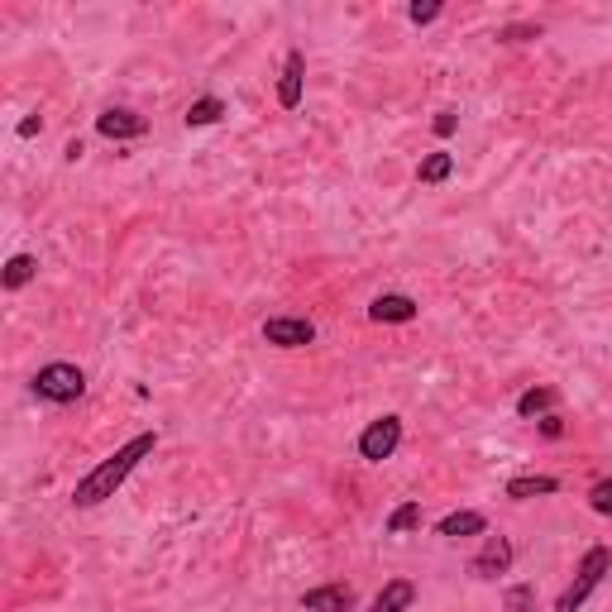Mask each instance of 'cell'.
Returning <instances> with one entry per match:
<instances>
[{
    "label": "cell",
    "mask_w": 612,
    "mask_h": 612,
    "mask_svg": "<svg viewBox=\"0 0 612 612\" xmlns=\"http://www.w3.org/2000/svg\"><path fill=\"white\" fill-rule=\"evenodd\" d=\"M220 115H225V101H220V96H201V101L187 106L182 120H187V130H201V125H216Z\"/></svg>",
    "instance_id": "e0dca14e"
},
{
    "label": "cell",
    "mask_w": 612,
    "mask_h": 612,
    "mask_svg": "<svg viewBox=\"0 0 612 612\" xmlns=\"http://www.w3.org/2000/svg\"><path fill=\"white\" fill-rule=\"evenodd\" d=\"M416 526H421V503H402V507H393V517L383 522V531L402 536V531H416Z\"/></svg>",
    "instance_id": "ac0fdd59"
},
{
    "label": "cell",
    "mask_w": 612,
    "mask_h": 612,
    "mask_svg": "<svg viewBox=\"0 0 612 612\" xmlns=\"http://www.w3.org/2000/svg\"><path fill=\"white\" fill-rule=\"evenodd\" d=\"M34 397L39 402H53V407H67V402H77V397L87 393V373L77 369V364H44V369L34 373Z\"/></svg>",
    "instance_id": "3957f363"
},
{
    "label": "cell",
    "mask_w": 612,
    "mask_h": 612,
    "mask_svg": "<svg viewBox=\"0 0 612 612\" xmlns=\"http://www.w3.org/2000/svg\"><path fill=\"white\" fill-rule=\"evenodd\" d=\"M589 507L598 512V517H612V479H598L589 488Z\"/></svg>",
    "instance_id": "ffe728a7"
},
{
    "label": "cell",
    "mask_w": 612,
    "mask_h": 612,
    "mask_svg": "<svg viewBox=\"0 0 612 612\" xmlns=\"http://www.w3.org/2000/svg\"><path fill=\"white\" fill-rule=\"evenodd\" d=\"M612 574V550L608 546H593L584 550V560H579V569H574V584H569L565 593H560V603H555V612H579L584 603H589V593L603 584Z\"/></svg>",
    "instance_id": "7a4b0ae2"
},
{
    "label": "cell",
    "mask_w": 612,
    "mask_h": 612,
    "mask_svg": "<svg viewBox=\"0 0 612 612\" xmlns=\"http://www.w3.org/2000/svg\"><path fill=\"white\" fill-rule=\"evenodd\" d=\"M263 340L278 345V350H302V345L316 340V321H306V316H268L263 321Z\"/></svg>",
    "instance_id": "5b68a950"
},
{
    "label": "cell",
    "mask_w": 612,
    "mask_h": 612,
    "mask_svg": "<svg viewBox=\"0 0 612 612\" xmlns=\"http://www.w3.org/2000/svg\"><path fill=\"white\" fill-rule=\"evenodd\" d=\"M397 445H402V416H378L369 421L364 431H359V459H369V464H383V459L397 455Z\"/></svg>",
    "instance_id": "277c9868"
},
{
    "label": "cell",
    "mask_w": 612,
    "mask_h": 612,
    "mask_svg": "<svg viewBox=\"0 0 612 612\" xmlns=\"http://www.w3.org/2000/svg\"><path fill=\"white\" fill-rule=\"evenodd\" d=\"M450 173H455V153L436 149V153H426V158H421V168H416V182H421V187H436V182H445Z\"/></svg>",
    "instance_id": "5bb4252c"
},
{
    "label": "cell",
    "mask_w": 612,
    "mask_h": 612,
    "mask_svg": "<svg viewBox=\"0 0 612 612\" xmlns=\"http://www.w3.org/2000/svg\"><path fill=\"white\" fill-rule=\"evenodd\" d=\"M507 612H536V589L531 584H512L507 589Z\"/></svg>",
    "instance_id": "d6986e66"
},
{
    "label": "cell",
    "mask_w": 612,
    "mask_h": 612,
    "mask_svg": "<svg viewBox=\"0 0 612 612\" xmlns=\"http://www.w3.org/2000/svg\"><path fill=\"white\" fill-rule=\"evenodd\" d=\"M512 569V541L507 536H483V550L469 560V574L474 579H498Z\"/></svg>",
    "instance_id": "8992f818"
},
{
    "label": "cell",
    "mask_w": 612,
    "mask_h": 612,
    "mask_svg": "<svg viewBox=\"0 0 612 612\" xmlns=\"http://www.w3.org/2000/svg\"><path fill=\"white\" fill-rule=\"evenodd\" d=\"M39 130H44V120H39V115H29V120H20V139H34Z\"/></svg>",
    "instance_id": "d4e9b609"
},
{
    "label": "cell",
    "mask_w": 612,
    "mask_h": 612,
    "mask_svg": "<svg viewBox=\"0 0 612 612\" xmlns=\"http://www.w3.org/2000/svg\"><path fill=\"white\" fill-rule=\"evenodd\" d=\"M555 402H560L555 388H526V393L517 397V416H526V421H531V416H546Z\"/></svg>",
    "instance_id": "2e32d148"
},
{
    "label": "cell",
    "mask_w": 612,
    "mask_h": 612,
    "mask_svg": "<svg viewBox=\"0 0 612 612\" xmlns=\"http://www.w3.org/2000/svg\"><path fill=\"white\" fill-rule=\"evenodd\" d=\"M546 493H560V479H550V474H522V479H507V498H546Z\"/></svg>",
    "instance_id": "4fadbf2b"
},
{
    "label": "cell",
    "mask_w": 612,
    "mask_h": 612,
    "mask_svg": "<svg viewBox=\"0 0 612 612\" xmlns=\"http://www.w3.org/2000/svg\"><path fill=\"white\" fill-rule=\"evenodd\" d=\"M445 541H459V536H488V517L483 512H450V517H440L436 526Z\"/></svg>",
    "instance_id": "8fae6325"
},
{
    "label": "cell",
    "mask_w": 612,
    "mask_h": 612,
    "mask_svg": "<svg viewBox=\"0 0 612 612\" xmlns=\"http://www.w3.org/2000/svg\"><path fill=\"white\" fill-rule=\"evenodd\" d=\"M416 311H421V306H416L407 292H383V297L369 302V316L378 326H407V321H416Z\"/></svg>",
    "instance_id": "30bf717a"
},
{
    "label": "cell",
    "mask_w": 612,
    "mask_h": 612,
    "mask_svg": "<svg viewBox=\"0 0 612 612\" xmlns=\"http://www.w3.org/2000/svg\"><path fill=\"white\" fill-rule=\"evenodd\" d=\"M153 450H158V431H139L134 440H125L115 455L101 459V464L91 469L87 479H77V488H72V503H77V507H96V503H106V498H115V488L130 479V474L153 455Z\"/></svg>",
    "instance_id": "6da1fadb"
},
{
    "label": "cell",
    "mask_w": 612,
    "mask_h": 612,
    "mask_svg": "<svg viewBox=\"0 0 612 612\" xmlns=\"http://www.w3.org/2000/svg\"><path fill=\"white\" fill-rule=\"evenodd\" d=\"M34 273H39V259L34 254H15V259L5 263V273H0V283L10 287V292H20V287L34 283Z\"/></svg>",
    "instance_id": "9a60e30c"
},
{
    "label": "cell",
    "mask_w": 612,
    "mask_h": 612,
    "mask_svg": "<svg viewBox=\"0 0 612 612\" xmlns=\"http://www.w3.org/2000/svg\"><path fill=\"white\" fill-rule=\"evenodd\" d=\"M302 87H306V53L292 48L283 58V77H278V106L283 110H297L302 106Z\"/></svg>",
    "instance_id": "9c48e42d"
},
{
    "label": "cell",
    "mask_w": 612,
    "mask_h": 612,
    "mask_svg": "<svg viewBox=\"0 0 612 612\" xmlns=\"http://www.w3.org/2000/svg\"><path fill=\"white\" fill-rule=\"evenodd\" d=\"M144 130H149V120L130 106H110L96 115V134H101V139H139Z\"/></svg>",
    "instance_id": "52a82bcc"
},
{
    "label": "cell",
    "mask_w": 612,
    "mask_h": 612,
    "mask_svg": "<svg viewBox=\"0 0 612 612\" xmlns=\"http://www.w3.org/2000/svg\"><path fill=\"white\" fill-rule=\"evenodd\" d=\"M541 436H565V426H560V416H541Z\"/></svg>",
    "instance_id": "cb8c5ba5"
},
{
    "label": "cell",
    "mask_w": 612,
    "mask_h": 612,
    "mask_svg": "<svg viewBox=\"0 0 612 612\" xmlns=\"http://www.w3.org/2000/svg\"><path fill=\"white\" fill-rule=\"evenodd\" d=\"M416 603V584L412 579H393V584H383L378 598H373V612H407Z\"/></svg>",
    "instance_id": "7c38bea8"
},
{
    "label": "cell",
    "mask_w": 612,
    "mask_h": 612,
    "mask_svg": "<svg viewBox=\"0 0 612 612\" xmlns=\"http://www.w3.org/2000/svg\"><path fill=\"white\" fill-rule=\"evenodd\" d=\"M503 44H522V39H541V24H507L503 34H498Z\"/></svg>",
    "instance_id": "7402d4cb"
},
{
    "label": "cell",
    "mask_w": 612,
    "mask_h": 612,
    "mask_svg": "<svg viewBox=\"0 0 612 612\" xmlns=\"http://www.w3.org/2000/svg\"><path fill=\"white\" fill-rule=\"evenodd\" d=\"M440 10H445L440 0H426V5L416 0V5H407V20H412V24H436V20H440Z\"/></svg>",
    "instance_id": "44dd1931"
},
{
    "label": "cell",
    "mask_w": 612,
    "mask_h": 612,
    "mask_svg": "<svg viewBox=\"0 0 612 612\" xmlns=\"http://www.w3.org/2000/svg\"><path fill=\"white\" fill-rule=\"evenodd\" d=\"M455 125H459L455 110H440V115H436V134H440V139H450V134H455Z\"/></svg>",
    "instance_id": "603a6c76"
},
{
    "label": "cell",
    "mask_w": 612,
    "mask_h": 612,
    "mask_svg": "<svg viewBox=\"0 0 612 612\" xmlns=\"http://www.w3.org/2000/svg\"><path fill=\"white\" fill-rule=\"evenodd\" d=\"M359 593L350 584H321V589L302 593V612H354Z\"/></svg>",
    "instance_id": "ba28073f"
}]
</instances>
